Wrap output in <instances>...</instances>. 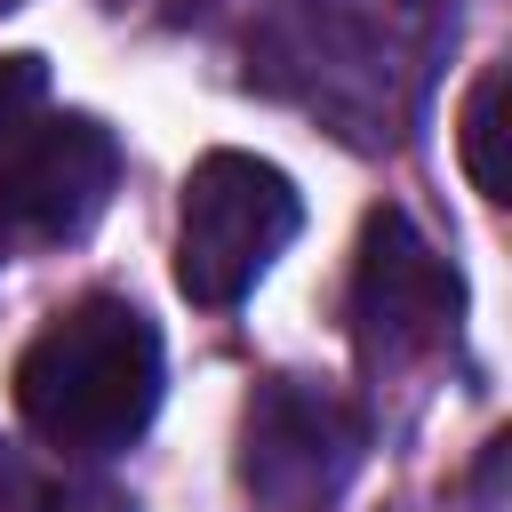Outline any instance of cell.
Segmentation results:
<instances>
[{
    "label": "cell",
    "instance_id": "6",
    "mask_svg": "<svg viewBox=\"0 0 512 512\" xmlns=\"http://www.w3.org/2000/svg\"><path fill=\"white\" fill-rule=\"evenodd\" d=\"M456 152H464V176L480 200H504V64H488L464 96V120H456Z\"/></svg>",
    "mask_w": 512,
    "mask_h": 512
},
{
    "label": "cell",
    "instance_id": "5",
    "mask_svg": "<svg viewBox=\"0 0 512 512\" xmlns=\"http://www.w3.org/2000/svg\"><path fill=\"white\" fill-rule=\"evenodd\" d=\"M120 184V144L88 112L24 120L0 144V232L16 240H80Z\"/></svg>",
    "mask_w": 512,
    "mask_h": 512
},
{
    "label": "cell",
    "instance_id": "10",
    "mask_svg": "<svg viewBox=\"0 0 512 512\" xmlns=\"http://www.w3.org/2000/svg\"><path fill=\"white\" fill-rule=\"evenodd\" d=\"M8 8H24V0H0V16H8Z\"/></svg>",
    "mask_w": 512,
    "mask_h": 512
},
{
    "label": "cell",
    "instance_id": "3",
    "mask_svg": "<svg viewBox=\"0 0 512 512\" xmlns=\"http://www.w3.org/2000/svg\"><path fill=\"white\" fill-rule=\"evenodd\" d=\"M360 448L368 424L344 392L312 376H272L240 416V488L256 496V512H328L352 488Z\"/></svg>",
    "mask_w": 512,
    "mask_h": 512
},
{
    "label": "cell",
    "instance_id": "4",
    "mask_svg": "<svg viewBox=\"0 0 512 512\" xmlns=\"http://www.w3.org/2000/svg\"><path fill=\"white\" fill-rule=\"evenodd\" d=\"M456 304L464 296H456L448 256L400 208H376L360 224V256H352V344L376 368H408L448 344Z\"/></svg>",
    "mask_w": 512,
    "mask_h": 512
},
{
    "label": "cell",
    "instance_id": "7",
    "mask_svg": "<svg viewBox=\"0 0 512 512\" xmlns=\"http://www.w3.org/2000/svg\"><path fill=\"white\" fill-rule=\"evenodd\" d=\"M40 96H48V64L40 56H0V144L40 112Z\"/></svg>",
    "mask_w": 512,
    "mask_h": 512
},
{
    "label": "cell",
    "instance_id": "8",
    "mask_svg": "<svg viewBox=\"0 0 512 512\" xmlns=\"http://www.w3.org/2000/svg\"><path fill=\"white\" fill-rule=\"evenodd\" d=\"M32 512H136L112 480H48L32 488Z\"/></svg>",
    "mask_w": 512,
    "mask_h": 512
},
{
    "label": "cell",
    "instance_id": "1",
    "mask_svg": "<svg viewBox=\"0 0 512 512\" xmlns=\"http://www.w3.org/2000/svg\"><path fill=\"white\" fill-rule=\"evenodd\" d=\"M160 408V336L128 296L64 304L16 360V416L64 456L128 448Z\"/></svg>",
    "mask_w": 512,
    "mask_h": 512
},
{
    "label": "cell",
    "instance_id": "9",
    "mask_svg": "<svg viewBox=\"0 0 512 512\" xmlns=\"http://www.w3.org/2000/svg\"><path fill=\"white\" fill-rule=\"evenodd\" d=\"M32 488H40V480H32V464L0 440V512H32Z\"/></svg>",
    "mask_w": 512,
    "mask_h": 512
},
{
    "label": "cell",
    "instance_id": "2",
    "mask_svg": "<svg viewBox=\"0 0 512 512\" xmlns=\"http://www.w3.org/2000/svg\"><path fill=\"white\" fill-rule=\"evenodd\" d=\"M304 200L296 184L256 160V152H208L184 176V208H176V288L192 304H240L272 256L296 240Z\"/></svg>",
    "mask_w": 512,
    "mask_h": 512
}]
</instances>
